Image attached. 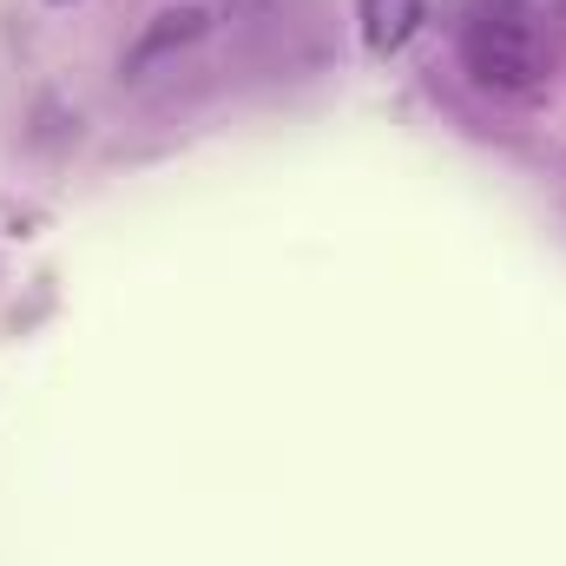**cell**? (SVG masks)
<instances>
[{"instance_id":"cell-1","label":"cell","mask_w":566,"mask_h":566,"mask_svg":"<svg viewBox=\"0 0 566 566\" xmlns=\"http://www.w3.org/2000/svg\"><path fill=\"white\" fill-rule=\"evenodd\" d=\"M461 60H468V73H474L481 86H501V93H521V86H534V73H541L534 33H527L521 20H474V27L461 33Z\"/></svg>"},{"instance_id":"cell-2","label":"cell","mask_w":566,"mask_h":566,"mask_svg":"<svg viewBox=\"0 0 566 566\" xmlns=\"http://www.w3.org/2000/svg\"><path fill=\"white\" fill-rule=\"evenodd\" d=\"M356 20H363L369 53H402L416 40V27H422V0H363Z\"/></svg>"},{"instance_id":"cell-3","label":"cell","mask_w":566,"mask_h":566,"mask_svg":"<svg viewBox=\"0 0 566 566\" xmlns=\"http://www.w3.org/2000/svg\"><path fill=\"white\" fill-rule=\"evenodd\" d=\"M205 27H211V13H205V7H178V13H158V27L145 33L139 46H133V60H126V66H133V73H145V66H158L165 53L191 46V40H198Z\"/></svg>"}]
</instances>
